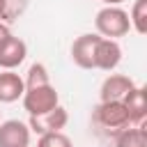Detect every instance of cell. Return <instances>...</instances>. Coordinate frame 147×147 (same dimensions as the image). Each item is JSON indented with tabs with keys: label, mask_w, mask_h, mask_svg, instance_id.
I'll return each mask as SVG.
<instances>
[{
	"label": "cell",
	"mask_w": 147,
	"mask_h": 147,
	"mask_svg": "<svg viewBox=\"0 0 147 147\" xmlns=\"http://www.w3.org/2000/svg\"><path fill=\"white\" fill-rule=\"evenodd\" d=\"M119 62H122V46L117 44V39L99 37V41H96V51H94V69L113 71Z\"/></svg>",
	"instance_id": "cell-5"
},
{
	"label": "cell",
	"mask_w": 147,
	"mask_h": 147,
	"mask_svg": "<svg viewBox=\"0 0 147 147\" xmlns=\"http://www.w3.org/2000/svg\"><path fill=\"white\" fill-rule=\"evenodd\" d=\"M103 2H106V5H122L124 0H103Z\"/></svg>",
	"instance_id": "cell-18"
},
{
	"label": "cell",
	"mask_w": 147,
	"mask_h": 147,
	"mask_svg": "<svg viewBox=\"0 0 147 147\" xmlns=\"http://www.w3.org/2000/svg\"><path fill=\"white\" fill-rule=\"evenodd\" d=\"M30 126L21 119L0 122V147H30Z\"/></svg>",
	"instance_id": "cell-6"
},
{
	"label": "cell",
	"mask_w": 147,
	"mask_h": 147,
	"mask_svg": "<svg viewBox=\"0 0 147 147\" xmlns=\"http://www.w3.org/2000/svg\"><path fill=\"white\" fill-rule=\"evenodd\" d=\"M25 83L14 69H2L0 71V103H14L23 96Z\"/></svg>",
	"instance_id": "cell-11"
},
{
	"label": "cell",
	"mask_w": 147,
	"mask_h": 147,
	"mask_svg": "<svg viewBox=\"0 0 147 147\" xmlns=\"http://www.w3.org/2000/svg\"><path fill=\"white\" fill-rule=\"evenodd\" d=\"M25 90H32V87H41V85H48L51 83V76H48V69H46V64H41V62H34L30 69H28V74H25Z\"/></svg>",
	"instance_id": "cell-14"
},
{
	"label": "cell",
	"mask_w": 147,
	"mask_h": 147,
	"mask_svg": "<svg viewBox=\"0 0 147 147\" xmlns=\"http://www.w3.org/2000/svg\"><path fill=\"white\" fill-rule=\"evenodd\" d=\"M129 23L138 34L147 32V0H136L129 11Z\"/></svg>",
	"instance_id": "cell-13"
},
{
	"label": "cell",
	"mask_w": 147,
	"mask_h": 147,
	"mask_svg": "<svg viewBox=\"0 0 147 147\" xmlns=\"http://www.w3.org/2000/svg\"><path fill=\"white\" fill-rule=\"evenodd\" d=\"M23 108L28 110V115H41L51 108H55L60 103V96H57V90L48 83V85H41V87H32V90H25L23 92Z\"/></svg>",
	"instance_id": "cell-3"
},
{
	"label": "cell",
	"mask_w": 147,
	"mask_h": 147,
	"mask_svg": "<svg viewBox=\"0 0 147 147\" xmlns=\"http://www.w3.org/2000/svg\"><path fill=\"white\" fill-rule=\"evenodd\" d=\"M122 103H124V108H126V113H129L131 126L145 124V117H147V101H145V90H142V87L133 85V87L124 94Z\"/></svg>",
	"instance_id": "cell-9"
},
{
	"label": "cell",
	"mask_w": 147,
	"mask_h": 147,
	"mask_svg": "<svg viewBox=\"0 0 147 147\" xmlns=\"http://www.w3.org/2000/svg\"><path fill=\"white\" fill-rule=\"evenodd\" d=\"M28 55V44L21 37L9 34L0 41V69H16Z\"/></svg>",
	"instance_id": "cell-8"
},
{
	"label": "cell",
	"mask_w": 147,
	"mask_h": 147,
	"mask_svg": "<svg viewBox=\"0 0 147 147\" xmlns=\"http://www.w3.org/2000/svg\"><path fill=\"white\" fill-rule=\"evenodd\" d=\"M37 147H71V140L67 133L53 131V133H41L37 140Z\"/></svg>",
	"instance_id": "cell-15"
},
{
	"label": "cell",
	"mask_w": 147,
	"mask_h": 147,
	"mask_svg": "<svg viewBox=\"0 0 147 147\" xmlns=\"http://www.w3.org/2000/svg\"><path fill=\"white\" fill-rule=\"evenodd\" d=\"M92 122H94L96 129H101L106 133H115V136L122 129L131 126L129 113H126L122 101H101L92 113Z\"/></svg>",
	"instance_id": "cell-2"
},
{
	"label": "cell",
	"mask_w": 147,
	"mask_h": 147,
	"mask_svg": "<svg viewBox=\"0 0 147 147\" xmlns=\"http://www.w3.org/2000/svg\"><path fill=\"white\" fill-rule=\"evenodd\" d=\"M23 5H25V0H0V21L2 23L14 21L23 11Z\"/></svg>",
	"instance_id": "cell-16"
},
{
	"label": "cell",
	"mask_w": 147,
	"mask_h": 147,
	"mask_svg": "<svg viewBox=\"0 0 147 147\" xmlns=\"http://www.w3.org/2000/svg\"><path fill=\"white\" fill-rule=\"evenodd\" d=\"M9 34H11V30H9V23H2V21H0V41H2V39H7Z\"/></svg>",
	"instance_id": "cell-17"
},
{
	"label": "cell",
	"mask_w": 147,
	"mask_h": 147,
	"mask_svg": "<svg viewBox=\"0 0 147 147\" xmlns=\"http://www.w3.org/2000/svg\"><path fill=\"white\" fill-rule=\"evenodd\" d=\"M101 34H80L74 44H71V60L74 64H78L80 69H94V51H96V41Z\"/></svg>",
	"instance_id": "cell-7"
},
{
	"label": "cell",
	"mask_w": 147,
	"mask_h": 147,
	"mask_svg": "<svg viewBox=\"0 0 147 147\" xmlns=\"http://www.w3.org/2000/svg\"><path fill=\"white\" fill-rule=\"evenodd\" d=\"M94 28H96V34H101L106 39H119V37L129 34V30H131L129 11H124L119 5H106L103 9L96 11Z\"/></svg>",
	"instance_id": "cell-1"
},
{
	"label": "cell",
	"mask_w": 147,
	"mask_h": 147,
	"mask_svg": "<svg viewBox=\"0 0 147 147\" xmlns=\"http://www.w3.org/2000/svg\"><path fill=\"white\" fill-rule=\"evenodd\" d=\"M67 122H69V113H67V108H62V106L57 103L55 108H51V110H46V113H41V115H30L28 126H30L32 133L41 136V133L62 131V129L67 126Z\"/></svg>",
	"instance_id": "cell-4"
},
{
	"label": "cell",
	"mask_w": 147,
	"mask_h": 147,
	"mask_svg": "<svg viewBox=\"0 0 147 147\" xmlns=\"http://www.w3.org/2000/svg\"><path fill=\"white\" fill-rule=\"evenodd\" d=\"M115 147H147L145 126H126L115 136Z\"/></svg>",
	"instance_id": "cell-12"
},
{
	"label": "cell",
	"mask_w": 147,
	"mask_h": 147,
	"mask_svg": "<svg viewBox=\"0 0 147 147\" xmlns=\"http://www.w3.org/2000/svg\"><path fill=\"white\" fill-rule=\"evenodd\" d=\"M133 85H136V83H133L129 76H124V74H110V76H106V80L101 83L99 96H101V101H122L124 94H126Z\"/></svg>",
	"instance_id": "cell-10"
}]
</instances>
